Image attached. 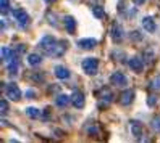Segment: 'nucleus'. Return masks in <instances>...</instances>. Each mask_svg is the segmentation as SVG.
Wrapping results in <instances>:
<instances>
[{"mask_svg": "<svg viewBox=\"0 0 160 143\" xmlns=\"http://www.w3.org/2000/svg\"><path fill=\"white\" fill-rule=\"evenodd\" d=\"M142 27L147 31V32H155V21H154V18H150V16H146L144 20H142Z\"/></svg>", "mask_w": 160, "mask_h": 143, "instance_id": "13", "label": "nucleus"}, {"mask_svg": "<svg viewBox=\"0 0 160 143\" xmlns=\"http://www.w3.org/2000/svg\"><path fill=\"white\" fill-rule=\"evenodd\" d=\"M41 61H42V58L37 53H31L29 56H28V63H29L31 66H37V64H41Z\"/></svg>", "mask_w": 160, "mask_h": 143, "instance_id": "16", "label": "nucleus"}, {"mask_svg": "<svg viewBox=\"0 0 160 143\" xmlns=\"http://www.w3.org/2000/svg\"><path fill=\"white\" fill-rule=\"evenodd\" d=\"M5 92H7V97L10 100H13V101H18L21 98V90L16 84H8L5 87Z\"/></svg>", "mask_w": 160, "mask_h": 143, "instance_id": "3", "label": "nucleus"}, {"mask_svg": "<svg viewBox=\"0 0 160 143\" xmlns=\"http://www.w3.org/2000/svg\"><path fill=\"white\" fill-rule=\"evenodd\" d=\"M155 103H157V98L154 97V95H152V97H149V98H147V104H149V106H154Z\"/></svg>", "mask_w": 160, "mask_h": 143, "instance_id": "30", "label": "nucleus"}, {"mask_svg": "<svg viewBox=\"0 0 160 143\" xmlns=\"http://www.w3.org/2000/svg\"><path fill=\"white\" fill-rule=\"evenodd\" d=\"M57 45H58V40L52 35H45L41 39L39 42V48L45 53V55H55V50H57Z\"/></svg>", "mask_w": 160, "mask_h": 143, "instance_id": "1", "label": "nucleus"}, {"mask_svg": "<svg viewBox=\"0 0 160 143\" xmlns=\"http://www.w3.org/2000/svg\"><path fill=\"white\" fill-rule=\"evenodd\" d=\"M12 56H15V52H12V48H8V47H3L2 48V60L3 61H10Z\"/></svg>", "mask_w": 160, "mask_h": 143, "instance_id": "17", "label": "nucleus"}, {"mask_svg": "<svg viewBox=\"0 0 160 143\" xmlns=\"http://www.w3.org/2000/svg\"><path fill=\"white\" fill-rule=\"evenodd\" d=\"M63 26H65V29H67L68 34H74V31H76V20H74L73 16H65L63 18Z\"/></svg>", "mask_w": 160, "mask_h": 143, "instance_id": "8", "label": "nucleus"}, {"mask_svg": "<svg viewBox=\"0 0 160 143\" xmlns=\"http://www.w3.org/2000/svg\"><path fill=\"white\" fill-rule=\"evenodd\" d=\"M129 37H131L133 40H138V42H139V40H142V35H141L138 31H133V32L129 34Z\"/></svg>", "mask_w": 160, "mask_h": 143, "instance_id": "25", "label": "nucleus"}, {"mask_svg": "<svg viewBox=\"0 0 160 143\" xmlns=\"http://www.w3.org/2000/svg\"><path fill=\"white\" fill-rule=\"evenodd\" d=\"M71 103L74 104V108H84V103H86V100H84V95L79 92V90H74L73 95H71Z\"/></svg>", "mask_w": 160, "mask_h": 143, "instance_id": "6", "label": "nucleus"}, {"mask_svg": "<svg viewBox=\"0 0 160 143\" xmlns=\"http://www.w3.org/2000/svg\"><path fill=\"white\" fill-rule=\"evenodd\" d=\"M26 114H28V116H29V118H32V119H36V118H39L41 116V111L39 109H37V108H26Z\"/></svg>", "mask_w": 160, "mask_h": 143, "instance_id": "20", "label": "nucleus"}, {"mask_svg": "<svg viewBox=\"0 0 160 143\" xmlns=\"http://www.w3.org/2000/svg\"><path fill=\"white\" fill-rule=\"evenodd\" d=\"M7 111H8V101L7 100H2V101H0V113L5 114Z\"/></svg>", "mask_w": 160, "mask_h": 143, "instance_id": "24", "label": "nucleus"}, {"mask_svg": "<svg viewBox=\"0 0 160 143\" xmlns=\"http://www.w3.org/2000/svg\"><path fill=\"white\" fill-rule=\"evenodd\" d=\"M78 45H79V48H82V50H92L94 47L97 45V40L96 39H81L78 42Z\"/></svg>", "mask_w": 160, "mask_h": 143, "instance_id": "12", "label": "nucleus"}, {"mask_svg": "<svg viewBox=\"0 0 160 143\" xmlns=\"http://www.w3.org/2000/svg\"><path fill=\"white\" fill-rule=\"evenodd\" d=\"M24 52H26V45L20 44V45L16 47V53H18V55H21V53H24Z\"/></svg>", "mask_w": 160, "mask_h": 143, "instance_id": "28", "label": "nucleus"}, {"mask_svg": "<svg viewBox=\"0 0 160 143\" xmlns=\"http://www.w3.org/2000/svg\"><path fill=\"white\" fill-rule=\"evenodd\" d=\"M150 127H152L154 132H160V116H155L150 122Z\"/></svg>", "mask_w": 160, "mask_h": 143, "instance_id": "22", "label": "nucleus"}, {"mask_svg": "<svg viewBox=\"0 0 160 143\" xmlns=\"http://www.w3.org/2000/svg\"><path fill=\"white\" fill-rule=\"evenodd\" d=\"M92 13L96 18H99V20H102V18H105V12H103L102 7H94L92 8Z\"/></svg>", "mask_w": 160, "mask_h": 143, "instance_id": "21", "label": "nucleus"}, {"mask_svg": "<svg viewBox=\"0 0 160 143\" xmlns=\"http://www.w3.org/2000/svg\"><path fill=\"white\" fill-rule=\"evenodd\" d=\"M26 98H36V92L32 90V89H29V90H26Z\"/></svg>", "mask_w": 160, "mask_h": 143, "instance_id": "29", "label": "nucleus"}, {"mask_svg": "<svg viewBox=\"0 0 160 143\" xmlns=\"http://www.w3.org/2000/svg\"><path fill=\"white\" fill-rule=\"evenodd\" d=\"M110 82L113 84V85H118V87H123V85L128 84V79H126V76L123 72L117 71V72H113V74L110 76Z\"/></svg>", "mask_w": 160, "mask_h": 143, "instance_id": "4", "label": "nucleus"}, {"mask_svg": "<svg viewBox=\"0 0 160 143\" xmlns=\"http://www.w3.org/2000/svg\"><path fill=\"white\" fill-rule=\"evenodd\" d=\"M123 37H125V34H123L121 26L120 24H115L113 27H112V39H113L117 44H120L121 40H123Z\"/></svg>", "mask_w": 160, "mask_h": 143, "instance_id": "10", "label": "nucleus"}, {"mask_svg": "<svg viewBox=\"0 0 160 143\" xmlns=\"http://www.w3.org/2000/svg\"><path fill=\"white\" fill-rule=\"evenodd\" d=\"M134 100V92L133 90H125L123 93H121L120 97V103L123 104V106H128V104H131Z\"/></svg>", "mask_w": 160, "mask_h": 143, "instance_id": "9", "label": "nucleus"}, {"mask_svg": "<svg viewBox=\"0 0 160 143\" xmlns=\"http://www.w3.org/2000/svg\"><path fill=\"white\" fill-rule=\"evenodd\" d=\"M8 7H10V0H2V13L3 15L8 12Z\"/></svg>", "mask_w": 160, "mask_h": 143, "instance_id": "26", "label": "nucleus"}, {"mask_svg": "<svg viewBox=\"0 0 160 143\" xmlns=\"http://www.w3.org/2000/svg\"><path fill=\"white\" fill-rule=\"evenodd\" d=\"M86 132L89 133V135H92V137H94V135H97V127H94V126H91V127H89V126H88V127H86Z\"/></svg>", "mask_w": 160, "mask_h": 143, "instance_id": "27", "label": "nucleus"}, {"mask_svg": "<svg viewBox=\"0 0 160 143\" xmlns=\"http://www.w3.org/2000/svg\"><path fill=\"white\" fill-rule=\"evenodd\" d=\"M128 66L131 69H133L134 72H141L144 69V63H142V58H139V56H134V58H131L128 61Z\"/></svg>", "mask_w": 160, "mask_h": 143, "instance_id": "7", "label": "nucleus"}, {"mask_svg": "<svg viewBox=\"0 0 160 143\" xmlns=\"http://www.w3.org/2000/svg\"><path fill=\"white\" fill-rule=\"evenodd\" d=\"M150 89H154V90H160V76H157V77L150 82Z\"/></svg>", "mask_w": 160, "mask_h": 143, "instance_id": "23", "label": "nucleus"}, {"mask_svg": "<svg viewBox=\"0 0 160 143\" xmlns=\"http://www.w3.org/2000/svg\"><path fill=\"white\" fill-rule=\"evenodd\" d=\"M82 69L88 76H96L99 71V60L97 58H86L82 61Z\"/></svg>", "mask_w": 160, "mask_h": 143, "instance_id": "2", "label": "nucleus"}, {"mask_svg": "<svg viewBox=\"0 0 160 143\" xmlns=\"http://www.w3.org/2000/svg\"><path fill=\"white\" fill-rule=\"evenodd\" d=\"M102 100L105 101V103H110L112 100H113V93H112L110 89H102Z\"/></svg>", "mask_w": 160, "mask_h": 143, "instance_id": "18", "label": "nucleus"}, {"mask_svg": "<svg viewBox=\"0 0 160 143\" xmlns=\"http://www.w3.org/2000/svg\"><path fill=\"white\" fill-rule=\"evenodd\" d=\"M71 101V97H68V95H58V97H57V101H55V103H57V106H60V108H65V106H67V104Z\"/></svg>", "mask_w": 160, "mask_h": 143, "instance_id": "15", "label": "nucleus"}, {"mask_svg": "<svg viewBox=\"0 0 160 143\" xmlns=\"http://www.w3.org/2000/svg\"><path fill=\"white\" fill-rule=\"evenodd\" d=\"M13 16H15V20L18 21V24H20L21 27L29 24V16H28V13L24 10H15L13 12Z\"/></svg>", "mask_w": 160, "mask_h": 143, "instance_id": "5", "label": "nucleus"}, {"mask_svg": "<svg viewBox=\"0 0 160 143\" xmlns=\"http://www.w3.org/2000/svg\"><path fill=\"white\" fill-rule=\"evenodd\" d=\"M55 76H57L58 79H68L70 77V71L65 68V66H57V68H55Z\"/></svg>", "mask_w": 160, "mask_h": 143, "instance_id": "14", "label": "nucleus"}, {"mask_svg": "<svg viewBox=\"0 0 160 143\" xmlns=\"http://www.w3.org/2000/svg\"><path fill=\"white\" fill-rule=\"evenodd\" d=\"M18 69H20V64H18L16 60H13L10 63V66H8V74H10V76H16L18 74Z\"/></svg>", "mask_w": 160, "mask_h": 143, "instance_id": "19", "label": "nucleus"}, {"mask_svg": "<svg viewBox=\"0 0 160 143\" xmlns=\"http://www.w3.org/2000/svg\"><path fill=\"white\" fill-rule=\"evenodd\" d=\"M129 129H131V133H133L136 138H141V135H142V124L138 122V121H131Z\"/></svg>", "mask_w": 160, "mask_h": 143, "instance_id": "11", "label": "nucleus"}, {"mask_svg": "<svg viewBox=\"0 0 160 143\" xmlns=\"http://www.w3.org/2000/svg\"><path fill=\"white\" fill-rule=\"evenodd\" d=\"M133 2H134L136 5H142V3L146 2V0H133Z\"/></svg>", "mask_w": 160, "mask_h": 143, "instance_id": "31", "label": "nucleus"}]
</instances>
